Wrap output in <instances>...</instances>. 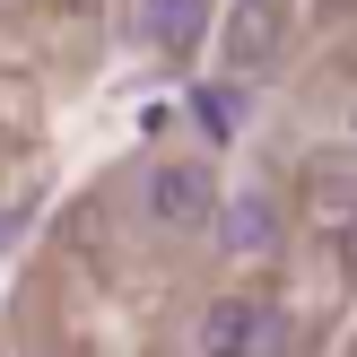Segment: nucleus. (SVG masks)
<instances>
[{"label":"nucleus","instance_id":"1","mask_svg":"<svg viewBox=\"0 0 357 357\" xmlns=\"http://www.w3.org/2000/svg\"><path fill=\"white\" fill-rule=\"evenodd\" d=\"M288 349V323L253 296H218L201 314V357H279Z\"/></svg>","mask_w":357,"mask_h":357},{"label":"nucleus","instance_id":"2","mask_svg":"<svg viewBox=\"0 0 357 357\" xmlns=\"http://www.w3.org/2000/svg\"><path fill=\"white\" fill-rule=\"evenodd\" d=\"M209 209H218V192H209L201 166H157L149 174V218L157 227H201Z\"/></svg>","mask_w":357,"mask_h":357},{"label":"nucleus","instance_id":"3","mask_svg":"<svg viewBox=\"0 0 357 357\" xmlns=\"http://www.w3.org/2000/svg\"><path fill=\"white\" fill-rule=\"evenodd\" d=\"M271 52H279V9L271 0H236V9H227V61L253 70V61H271Z\"/></svg>","mask_w":357,"mask_h":357},{"label":"nucleus","instance_id":"4","mask_svg":"<svg viewBox=\"0 0 357 357\" xmlns=\"http://www.w3.org/2000/svg\"><path fill=\"white\" fill-rule=\"evenodd\" d=\"M218 236H227V253H271L279 244V209L261 201V192H236V201H227V218H218Z\"/></svg>","mask_w":357,"mask_h":357},{"label":"nucleus","instance_id":"5","mask_svg":"<svg viewBox=\"0 0 357 357\" xmlns=\"http://www.w3.org/2000/svg\"><path fill=\"white\" fill-rule=\"evenodd\" d=\"M139 17H149V35L166 52H192L201 26H209V0H139Z\"/></svg>","mask_w":357,"mask_h":357},{"label":"nucleus","instance_id":"6","mask_svg":"<svg viewBox=\"0 0 357 357\" xmlns=\"http://www.w3.org/2000/svg\"><path fill=\"white\" fill-rule=\"evenodd\" d=\"M201 122H209V131H236V87H201Z\"/></svg>","mask_w":357,"mask_h":357}]
</instances>
